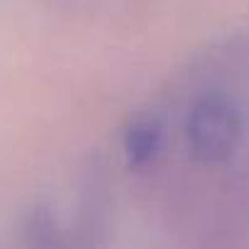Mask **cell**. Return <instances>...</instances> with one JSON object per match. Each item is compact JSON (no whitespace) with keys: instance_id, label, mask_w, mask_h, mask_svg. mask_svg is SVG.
I'll use <instances>...</instances> for the list:
<instances>
[{"instance_id":"cell-1","label":"cell","mask_w":249,"mask_h":249,"mask_svg":"<svg viewBox=\"0 0 249 249\" xmlns=\"http://www.w3.org/2000/svg\"><path fill=\"white\" fill-rule=\"evenodd\" d=\"M244 112L234 98L210 90L200 93L186 115V142L191 157L203 166H222L244 140Z\"/></svg>"},{"instance_id":"cell-2","label":"cell","mask_w":249,"mask_h":249,"mask_svg":"<svg viewBox=\"0 0 249 249\" xmlns=\"http://www.w3.org/2000/svg\"><path fill=\"white\" fill-rule=\"evenodd\" d=\"M164 142H166L164 124L157 117H142L132 122V127L124 135V154H127L130 166L135 169L152 166L159 159Z\"/></svg>"},{"instance_id":"cell-3","label":"cell","mask_w":249,"mask_h":249,"mask_svg":"<svg viewBox=\"0 0 249 249\" xmlns=\"http://www.w3.org/2000/svg\"><path fill=\"white\" fill-rule=\"evenodd\" d=\"M22 234L27 239V244H37V247H52L59 244V225L54 213L47 205H37L25 215L22 222Z\"/></svg>"}]
</instances>
